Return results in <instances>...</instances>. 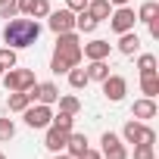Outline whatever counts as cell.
<instances>
[{"instance_id":"obj_1","label":"cell","mask_w":159,"mask_h":159,"mask_svg":"<svg viewBox=\"0 0 159 159\" xmlns=\"http://www.w3.org/2000/svg\"><path fill=\"white\" fill-rule=\"evenodd\" d=\"M78 62H81V41H78V34L75 31L56 34V50H53V59H50V72L53 75H66Z\"/></svg>"},{"instance_id":"obj_2","label":"cell","mask_w":159,"mask_h":159,"mask_svg":"<svg viewBox=\"0 0 159 159\" xmlns=\"http://www.w3.org/2000/svg\"><path fill=\"white\" fill-rule=\"evenodd\" d=\"M41 38V22L38 19H10L3 25V41L13 50H25L31 44H38Z\"/></svg>"},{"instance_id":"obj_3","label":"cell","mask_w":159,"mask_h":159,"mask_svg":"<svg viewBox=\"0 0 159 159\" xmlns=\"http://www.w3.org/2000/svg\"><path fill=\"white\" fill-rule=\"evenodd\" d=\"M0 81H3V88H7V94H10V91H31L38 78H34L31 69H16V66H13V69H7L3 75H0Z\"/></svg>"},{"instance_id":"obj_4","label":"cell","mask_w":159,"mask_h":159,"mask_svg":"<svg viewBox=\"0 0 159 159\" xmlns=\"http://www.w3.org/2000/svg\"><path fill=\"white\" fill-rule=\"evenodd\" d=\"M25 94H28V100H38V103H44V106H53V103L59 100V88H56L53 81H34V88L25 91Z\"/></svg>"},{"instance_id":"obj_5","label":"cell","mask_w":159,"mask_h":159,"mask_svg":"<svg viewBox=\"0 0 159 159\" xmlns=\"http://www.w3.org/2000/svg\"><path fill=\"white\" fill-rule=\"evenodd\" d=\"M100 143H103V150H100V156H103V159H128V150H125V140H122L119 134L106 131V134L100 137Z\"/></svg>"},{"instance_id":"obj_6","label":"cell","mask_w":159,"mask_h":159,"mask_svg":"<svg viewBox=\"0 0 159 159\" xmlns=\"http://www.w3.org/2000/svg\"><path fill=\"white\" fill-rule=\"evenodd\" d=\"M47 19H50L47 25H50V31H53V34L75 31V13H72V10H56V13L50 10V13H47Z\"/></svg>"},{"instance_id":"obj_7","label":"cell","mask_w":159,"mask_h":159,"mask_svg":"<svg viewBox=\"0 0 159 159\" xmlns=\"http://www.w3.org/2000/svg\"><path fill=\"white\" fill-rule=\"evenodd\" d=\"M134 22H137V16H134V10H131V7H119L116 13H109V28H112L116 34L131 31V28H134Z\"/></svg>"},{"instance_id":"obj_8","label":"cell","mask_w":159,"mask_h":159,"mask_svg":"<svg viewBox=\"0 0 159 159\" xmlns=\"http://www.w3.org/2000/svg\"><path fill=\"white\" fill-rule=\"evenodd\" d=\"M100 84H103V94H106V100H112V103L125 100V94H128V81H125L122 75H106Z\"/></svg>"},{"instance_id":"obj_9","label":"cell","mask_w":159,"mask_h":159,"mask_svg":"<svg viewBox=\"0 0 159 159\" xmlns=\"http://www.w3.org/2000/svg\"><path fill=\"white\" fill-rule=\"evenodd\" d=\"M22 116H25V125H28V128H47V125H50V119H53L50 106H44V103H38V106H28Z\"/></svg>"},{"instance_id":"obj_10","label":"cell","mask_w":159,"mask_h":159,"mask_svg":"<svg viewBox=\"0 0 159 159\" xmlns=\"http://www.w3.org/2000/svg\"><path fill=\"white\" fill-rule=\"evenodd\" d=\"M16 3H19V13H25L31 19H47V13H50L47 0H16Z\"/></svg>"},{"instance_id":"obj_11","label":"cell","mask_w":159,"mask_h":159,"mask_svg":"<svg viewBox=\"0 0 159 159\" xmlns=\"http://www.w3.org/2000/svg\"><path fill=\"white\" fill-rule=\"evenodd\" d=\"M156 100L153 97H143V100H134V106H131V116L137 119V122H147V119H156Z\"/></svg>"},{"instance_id":"obj_12","label":"cell","mask_w":159,"mask_h":159,"mask_svg":"<svg viewBox=\"0 0 159 159\" xmlns=\"http://www.w3.org/2000/svg\"><path fill=\"white\" fill-rule=\"evenodd\" d=\"M66 137H69V131H59V128L47 125V137H44V147H47L50 153H62V150H66Z\"/></svg>"},{"instance_id":"obj_13","label":"cell","mask_w":159,"mask_h":159,"mask_svg":"<svg viewBox=\"0 0 159 159\" xmlns=\"http://www.w3.org/2000/svg\"><path fill=\"white\" fill-rule=\"evenodd\" d=\"M81 56H84V59H106V56H109V41L97 38V41L84 44V47H81Z\"/></svg>"},{"instance_id":"obj_14","label":"cell","mask_w":159,"mask_h":159,"mask_svg":"<svg viewBox=\"0 0 159 159\" xmlns=\"http://www.w3.org/2000/svg\"><path fill=\"white\" fill-rule=\"evenodd\" d=\"M88 150V134H78V131H69V137H66V153L72 156V159H78Z\"/></svg>"},{"instance_id":"obj_15","label":"cell","mask_w":159,"mask_h":159,"mask_svg":"<svg viewBox=\"0 0 159 159\" xmlns=\"http://www.w3.org/2000/svg\"><path fill=\"white\" fill-rule=\"evenodd\" d=\"M140 50V38H137V31L131 28V31H122L119 34V53H125V56H134Z\"/></svg>"},{"instance_id":"obj_16","label":"cell","mask_w":159,"mask_h":159,"mask_svg":"<svg viewBox=\"0 0 159 159\" xmlns=\"http://www.w3.org/2000/svg\"><path fill=\"white\" fill-rule=\"evenodd\" d=\"M28 106H31V100H28L25 91H10V97H7V109L10 112H25Z\"/></svg>"},{"instance_id":"obj_17","label":"cell","mask_w":159,"mask_h":159,"mask_svg":"<svg viewBox=\"0 0 159 159\" xmlns=\"http://www.w3.org/2000/svg\"><path fill=\"white\" fill-rule=\"evenodd\" d=\"M97 19L88 13V10H81V13H75V31H81V34H91V31H97Z\"/></svg>"},{"instance_id":"obj_18","label":"cell","mask_w":159,"mask_h":159,"mask_svg":"<svg viewBox=\"0 0 159 159\" xmlns=\"http://www.w3.org/2000/svg\"><path fill=\"white\" fill-rule=\"evenodd\" d=\"M88 13H91L97 22H103V19H109L112 3H109V0H88Z\"/></svg>"},{"instance_id":"obj_19","label":"cell","mask_w":159,"mask_h":159,"mask_svg":"<svg viewBox=\"0 0 159 159\" xmlns=\"http://www.w3.org/2000/svg\"><path fill=\"white\" fill-rule=\"evenodd\" d=\"M84 72H88V81H103L109 75V66H106V59H91V66Z\"/></svg>"},{"instance_id":"obj_20","label":"cell","mask_w":159,"mask_h":159,"mask_svg":"<svg viewBox=\"0 0 159 159\" xmlns=\"http://www.w3.org/2000/svg\"><path fill=\"white\" fill-rule=\"evenodd\" d=\"M140 122L137 119H131V122H125V128H122V140L125 143H140Z\"/></svg>"},{"instance_id":"obj_21","label":"cell","mask_w":159,"mask_h":159,"mask_svg":"<svg viewBox=\"0 0 159 159\" xmlns=\"http://www.w3.org/2000/svg\"><path fill=\"white\" fill-rule=\"evenodd\" d=\"M66 75H69V84H72L75 91H81V88H88V72H84V69H78V66H72V69H69Z\"/></svg>"},{"instance_id":"obj_22","label":"cell","mask_w":159,"mask_h":159,"mask_svg":"<svg viewBox=\"0 0 159 159\" xmlns=\"http://www.w3.org/2000/svg\"><path fill=\"white\" fill-rule=\"evenodd\" d=\"M140 91H143V97H156L159 94V78L156 75H140Z\"/></svg>"},{"instance_id":"obj_23","label":"cell","mask_w":159,"mask_h":159,"mask_svg":"<svg viewBox=\"0 0 159 159\" xmlns=\"http://www.w3.org/2000/svg\"><path fill=\"white\" fill-rule=\"evenodd\" d=\"M156 16H159V3H156V0H147V3L137 10V22H150Z\"/></svg>"},{"instance_id":"obj_24","label":"cell","mask_w":159,"mask_h":159,"mask_svg":"<svg viewBox=\"0 0 159 159\" xmlns=\"http://www.w3.org/2000/svg\"><path fill=\"white\" fill-rule=\"evenodd\" d=\"M137 72H140V75H156V56H153V53H140Z\"/></svg>"},{"instance_id":"obj_25","label":"cell","mask_w":159,"mask_h":159,"mask_svg":"<svg viewBox=\"0 0 159 159\" xmlns=\"http://www.w3.org/2000/svg\"><path fill=\"white\" fill-rule=\"evenodd\" d=\"M50 125H53V128H59V131H72L75 116H69V112H62V109H59V116H53V119H50Z\"/></svg>"},{"instance_id":"obj_26","label":"cell","mask_w":159,"mask_h":159,"mask_svg":"<svg viewBox=\"0 0 159 159\" xmlns=\"http://www.w3.org/2000/svg\"><path fill=\"white\" fill-rule=\"evenodd\" d=\"M56 103H59V109H62V112H69V116H75L78 109H81V103H78V97H72V94H66V97H59Z\"/></svg>"},{"instance_id":"obj_27","label":"cell","mask_w":159,"mask_h":159,"mask_svg":"<svg viewBox=\"0 0 159 159\" xmlns=\"http://www.w3.org/2000/svg\"><path fill=\"white\" fill-rule=\"evenodd\" d=\"M19 16V3H16V0H7V3H0V19H16Z\"/></svg>"},{"instance_id":"obj_28","label":"cell","mask_w":159,"mask_h":159,"mask_svg":"<svg viewBox=\"0 0 159 159\" xmlns=\"http://www.w3.org/2000/svg\"><path fill=\"white\" fill-rule=\"evenodd\" d=\"M13 66H16V50H13V47H3V50H0V69L7 72V69H13Z\"/></svg>"},{"instance_id":"obj_29","label":"cell","mask_w":159,"mask_h":159,"mask_svg":"<svg viewBox=\"0 0 159 159\" xmlns=\"http://www.w3.org/2000/svg\"><path fill=\"white\" fill-rule=\"evenodd\" d=\"M134 159H156L153 143H134Z\"/></svg>"},{"instance_id":"obj_30","label":"cell","mask_w":159,"mask_h":159,"mask_svg":"<svg viewBox=\"0 0 159 159\" xmlns=\"http://www.w3.org/2000/svg\"><path fill=\"white\" fill-rule=\"evenodd\" d=\"M16 137V125L13 119H0V140H13Z\"/></svg>"},{"instance_id":"obj_31","label":"cell","mask_w":159,"mask_h":159,"mask_svg":"<svg viewBox=\"0 0 159 159\" xmlns=\"http://www.w3.org/2000/svg\"><path fill=\"white\" fill-rule=\"evenodd\" d=\"M140 143H156V131H153L150 125L140 128Z\"/></svg>"},{"instance_id":"obj_32","label":"cell","mask_w":159,"mask_h":159,"mask_svg":"<svg viewBox=\"0 0 159 159\" xmlns=\"http://www.w3.org/2000/svg\"><path fill=\"white\" fill-rule=\"evenodd\" d=\"M66 10H72V13H81V10H88V0H66Z\"/></svg>"},{"instance_id":"obj_33","label":"cell","mask_w":159,"mask_h":159,"mask_svg":"<svg viewBox=\"0 0 159 159\" xmlns=\"http://www.w3.org/2000/svg\"><path fill=\"white\" fill-rule=\"evenodd\" d=\"M147 25H150V38H159V16H156V19H150Z\"/></svg>"},{"instance_id":"obj_34","label":"cell","mask_w":159,"mask_h":159,"mask_svg":"<svg viewBox=\"0 0 159 159\" xmlns=\"http://www.w3.org/2000/svg\"><path fill=\"white\" fill-rule=\"evenodd\" d=\"M78 159H103V156H100V153H97V150H91V147H88V150H84V153H81V156H78Z\"/></svg>"},{"instance_id":"obj_35","label":"cell","mask_w":159,"mask_h":159,"mask_svg":"<svg viewBox=\"0 0 159 159\" xmlns=\"http://www.w3.org/2000/svg\"><path fill=\"white\" fill-rule=\"evenodd\" d=\"M109 3H116V7H128V0H109Z\"/></svg>"},{"instance_id":"obj_36","label":"cell","mask_w":159,"mask_h":159,"mask_svg":"<svg viewBox=\"0 0 159 159\" xmlns=\"http://www.w3.org/2000/svg\"><path fill=\"white\" fill-rule=\"evenodd\" d=\"M53 159H72V156H69V153H56Z\"/></svg>"},{"instance_id":"obj_37","label":"cell","mask_w":159,"mask_h":159,"mask_svg":"<svg viewBox=\"0 0 159 159\" xmlns=\"http://www.w3.org/2000/svg\"><path fill=\"white\" fill-rule=\"evenodd\" d=\"M0 159H7V156H3V153H0Z\"/></svg>"},{"instance_id":"obj_38","label":"cell","mask_w":159,"mask_h":159,"mask_svg":"<svg viewBox=\"0 0 159 159\" xmlns=\"http://www.w3.org/2000/svg\"><path fill=\"white\" fill-rule=\"evenodd\" d=\"M0 3H7V0H0Z\"/></svg>"},{"instance_id":"obj_39","label":"cell","mask_w":159,"mask_h":159,"mask_svg":"<svg viewBox=\"0 0 159 159\" xmlns=\"http://www.w3.org/2000/svg\"><path fill=\"white\" fill-rule=\"evenodd\" d=\"M0 75H3V69H0Z\"/></svg>"}]
</instances>
